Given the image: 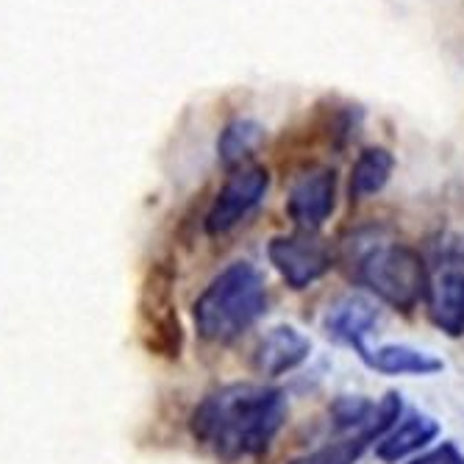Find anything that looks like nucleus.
Segmentation results:
<instances>
[{
    "mask_svg": "<svg viewBox=\"0 0 464 464\" xmlns=\"http://www.w3.org/2000/svg\"><path fill=\"white\" fill-rule=\"evenodd\" d=\"M372 442L375 440H370L367 434H345L336 442H328L289 464H356Z\"/></svg>",
    "mask_w": 464,
    "mask_h": 464,
    "instance_id": "2eb2a0df",
    "label": "nucleus"
},
{
    "mask_svg": "<svg viewBox=\"0 0 464 464\" xmlns=\"http://www.w3.org/2000/svg\"><path fill=\"white\" fill-rule=\"evenodd\" d=\"M364 362L382 375H437L445 362L411 345H382L364 353Z\"/></svg>",
    "mask_w": 464,
    "mask_h": 464,
    "instance_id": "f8f14e48",
    "label": "nucleus"
},
{
    "mask_svg": "<svg viewBox=\"0 0 464 464\" xmlns=\"http://www.w3.org/2000/svg\"><path fill=\"white\" fill-rule=\"evenodd\" d=\"M284 390L270 384H228L208 392L189 417L195 442L220 461H242L265 453L286 423Z\"/></svg>",
    "mask_w": 464,
    "mask_h": 464,
    "instance_id": "f257e3e1",
    "label": "nucleus"
},
{
    "mask_svg": "<svg viewBox=\"0 0 464 464\" xmlns=\"http://www.w3.org/2000/svg\"><path fill=\"white\" fill-rule=\"evenodd\" d=\"M345 259L382 304L411 312L420 301H426L431 278L423 256L403 242L387 239L378 228H359L345 245Z\"/></svg>",
    "mask_w": 464,
    "mask_h": 464,
    "instance_id": "f03ea898",
    "label": "nucleus"
},
{
    "mask_svg": "<svg viewBox=\"0 0 464 464\" xmlns=\"http://www.w3.org/2000/svg\"><path fill=\"white\" fill-rule=\"evenodd\" d=\"M336 206V173L328 167H317V170L304 173L292 184L286 198V215L298 231H312L334 215Z\"/></svg>",
    "mask_w": 464,
    "mask_h": 464,
    "instance_id": "423d86ee",
    "label": "nucleus"
},
{
    "mask_svg": "<svg viewBox=\"0 0 464 464\" xmlns=\"http://www.w3.org/2000/svg\"><path fill=\"white\" fill-rule=\"evenodd\" d=\"M267 189H270V173L265 167H242V170H237L218 192L212 208H208L206 234L220 237L237 228L265 200Z\"/></svg>",
    "mask_w": 464,
    "mask_h": 464,
    "instance_id": "39448f33",
    "label": "nucleus"
},
{
    "mask_svg": "<svg viewBox=\"0 0 464 464\" xmlns=\"http://www.w3.org/2000/svg\"><path fill=\"white\" fill-rule=\"evenodd\" d=\"M142 317L148 323V331L153 334L150 348L161 356H179L181 351V323L173 306V295L167 281L161 284L159 278H153V284L145 286V298H142Z\"/></svg>",
    "mask_w": 464,
    "mask_h": 464,
    "instance_id": "9d476101",
    "label": "nucleus"
},
{
    "mask_svg": "<svg viewBox=\"0 0 464 464\" xmlns=\"http://www.w3.org/2000/svg\"><path fill=\"white\" fill-rule=\"evenodd\" d=\"M265 140V129L259 122L253 120H234L228 122L223 134H220V142H218V150H220V161L223 164H237L242 161L247 153H253L259 148V142Z\"/></svg>",
    "mask_w": 464,
    "mask_h": 464,
    "instance_id": "4468645a",
    "label": "nucleus"
},
{
    "mask_svg": "<svg viewBox=\"0 0 464 464\" xmlns=\"http://www.w3.org/2000/svg\"><path fill=\"white\" fill-rule=\"evenodd\" d=\"M312 353V340L295 325H276L270 328L256 351H253V370L265 378H278L292 370H298Z\"/></svg>",
    "mask_w": 464,
    "mask_h": 464,
    "instance_id": "0eeeda50",
    "label": "nucleus"
},
{
    "mask_svg": "<svg viewBox=\"0 0 464 464\" xmlns=\"http://www.w3.org/2000/svg\"><path fill=\"white\" fill-rule=\"evenodd\" d=\"M378 325V306L362 295H348V298L336 301L323 320L325 334L334 343L348 345L359 353V359H364L367 353V336L372 334V328Z\"/></svg>",
    "mask_w": 464,
    "mask_h": 464,
    "instance_id": "6e6552de",
    "label": "nucleus"
},
{
    "mask_svg": "<svg viewBox=\"0 0 464 464\" xmlns=\"http://www.w3.org/2000/svg\"><path fill=\"white\" fill-rule=\"evenodd\" d=\"M437 437H440V423L434 417L409 414L375 442V456L384 464H398L409 456H417L420 450H426Z\"/></svg>",
    "mask_w": 464,
    "mask_h": 464,
    "instance_id": "9b49d317",
    "label": "nucleus"
},
{
    "mask_svg": "<svg viewBox=\"0 0 464 464\" xmlns=\"http://www.w3.org/2000/svg\"><path fill=\"white\" fill-rule=\"evenodd\" d=\"M392 170H395V159H392L390 150H384V148L362 150L359 159L351 167V195L359 198V200L370 198V195H378L387 187Z\"/></svg>",
    "mask_w": 464,
    "mask_h": 464,
    "instance_id": "ddd939ff",
    "label": "nucleus"
},
{
    "mask_svg": "<svg viewBox=\"0 0 464 464\" xmlns=\"http://www.w3.org/2000/svg\"><path fill=\"white\" fill-rule=\"evenodd\" d=\"M429 320L453 340L464 336V270L445 267L429 281L426 292Z\"/></svg>",
    "mask_w": 464,
    "mask_h": 464,
    "instance_id": "1a4fd4ad",
    "label": "nucleus"
},
{
    "mask_svg": "<svg viewBox=\"0 0 464 464\" xmlns=\"http://www.w3.org/2000/svg\"><path fill=\"white\" fill-rule=\"evenodd\" d=\"M267 259L292 289H306L317 284L334 267L331 247L312 231H295L270 239Z\"/></svg>",
    "mask_w": 464,
    "mask_h": 464,
    "instance_id": "20e7f679",
    "label": "nucleus"
},
{
    "mask_svg": "<svg viewBox=\"0 0 464 464\" xmlns=\"http://www.w3.org/2000/svg\"><path fill=\"white\" fill-rule=\"evenodd\" d=\"M409 464H464V453L453 445V442H442L426 453L411 456Z\"/></svg>",
    "mask_w": 464,
    "mask_h": 464,
    "instance_id": "dca6fc26",
    "label": "nucleus"
},
{
    "mask_svg": "<svg viewBox=\"0 0 464 464\" xmlns=\"http://www.w3.org/2000/svg\"><path fill=\"white\" fill-rule=\"evenodd\" d=\"M267 309V286L250 262H234L212 278L192 306L195 328L206 343H234Z\"/></svg>",
    "mask_w": 464,
    "mask_h": 464,
    "instance_id": "7ed1b4c3",
    "label": "nucleus"
}]
</instances>
